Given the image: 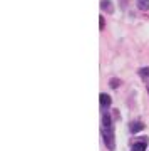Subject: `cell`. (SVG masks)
Returning a JSON list of instances; mask_svg holds the SVG:
<instances>
[{
	"mask_svg": "<svg viewBox=\"0 0 149 151\" xmlns=\"http://www.w3.org/2000/svg\"><path fill=\"white\" fill-rule=\"evenodd\" d=\"M102 133V138H104V143H106V148L109 151H114L116 150V141H114V131H106V129H101Z\"/></svg>",
	"mask_w": 149,
	"mask_h": 151,
	"instance_id": "1",
	"label": "cell"
},
{
	"mask_svg": "<svg viewBox=\"0 0 149 151\" xmlns=\"http://www.w3.org/2000/svg\"><path fill=\"white\" fill-rule=\"evenodd\" d=\"M101 129H106V131H114V126H112V118L109 113H104L102 114V128Z\"/></svg>",
	"mask_w": 149,
	"mask_h": 151,
	"instance_id": "2",
	"label": "cell"
},
{
	"mask_svg": "<svg viewBox=\"0 0 149 151\" xmlns=\"http://www.w3.org/2000/svg\"><path fill=\"white\" fill-rule=\"evenodd\" d=\"M101 9L107 14L114 12V5H112V0H101Z\"/></svg>",
	"mask_w": 149,
	"mask_h": 151,
	"instance_id": "3",
	"label": "cell"
},
{
	"mask_svg": "<svg viewBox=\"0 0 149 151\" xmlns=\"http://www.w3.org/2000/svg\"><path fill=\"white\" fill-rule=\"evenodd\" d=\"M99 97H101V106H102V108H104V109H106V108H109V106H111L112 99H111V96H109V94H106V92H102V94H101V96H99Z\"/></svg>",
	"mask_w": 149,
	"mask_h": 151,
	"instance_id": "4",
	"label": "cell"
},
{
	"mask_svg": "<svg viewBox=\"0 0 149 151\" xmlns=\"http://www.w3.org/2000/svg\"><path fill=\"white\" fill-rule=\"evenodd\" d=\"M143 129H144V124L141 121H133L131 126H129V131L131 133H139V131H143Z\"/></svg>",
	"mask_w": 149,
	"mask_h": 151,
	"instance_id": "5",
	"label": "cell"
},
{
	"mask_svg": "<svg viewBox=\"0 0 149 151\" xmlns=\"http://www.w3.org/2000/svg\"><path fill=\"white\" fill-rule=\"evenodd\" d=\"M146 139H148V138H141L139 143H134L133 151H146V143H148Z\"/></svg>",
	"mask_w": 149,
	"mask_h": 151,
	"instance_id": "6",
	"label": "cell"
},
{
	"mask_svg": "<svg viewBox=\"0 0 149 151\" xmlns=\"http://www.w3.org/2000/svg\"><path fill=\"white\" fill-rule=\"evenodd\" d=\"M138 2V9L143 12H148L149 10V0H136Z\"/></svg>",
	"mask_w": 149,
	"mask_h": 151,
	"instance_id": "7",
	"label": "cell"
},
{
	"mask_svg": "<svg viewBox=\"0 0 149 151\" xmlns=\"http://www.w3.org/2000/svg\"><path fill=\"white\" fill-rule=\"evenodd\" d=\"M121 84H122V82H121V79H117V77H112L111 81H109V86H111L112 89H117Z\"/></svg>",
	"mask_w": 149,
	"mask_h": 151,
	"instance_id": "8",
	"label": "cell"
},
{
	"mask_svg": "<svg viewBox=\"0 0 149 151\" xmlns=\"http://www.w3.org/2000/svg\"><path fill=\"white\" fill-rule=\"evenodd\" d=\"M138 74L141 76V77H144V79L149 77V67H141V69L138 70Z\"/></svg>",
	"mask_w": 149,
	"mask_h": 151,
	"instance_id": "9",
	"label": "cell"
},
{
	"mask_svg": "<svg viewBox=\"0 0 149 151\" xmlns=\"http://www.w3.org/2000/svg\"><path fill=\"white\" fill-rule=\"evenodd\" d=\"M104 25H106V22H104V17H99V27H101V30L104 29Z\"/></svg>",
	"mask_w": 149,
	"mask_h": 151,
	"instance_id": "10",
	"label": "cell"
},
{
	"mask_svg": "<svg viewBox=\"0 0 149 151\" xmlns=\"http://www.w3.org/2000/svg\"><path fill=\"white\" fill-rule=\"evenodd\" d=\"M148 92H149V84H148Z\"/></svg>",
	"mask_w": 149,
	"mask_h": 151,
	"instance_id": "11",
	"label": "cell"
}]
</instances>
